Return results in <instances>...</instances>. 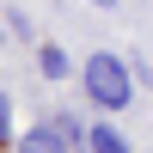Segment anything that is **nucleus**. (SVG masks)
I'll use <instances>...</instances> for the list:
<instances>
[{"mask_svg": "<svg viewBox=\"0 0 153 153\" xmlns=\"http://www.w3.org/2000/svg\"><path fill=\"white\" fill-rule=\"evenodd\" d=\"M80 74H86V92H92V104H104V110H129V104H135V74H129V61H123V55L92 49Z\"/></svg>", "mask_w": 153, "mask_h": 153, "instance_id": "obj_1", "label": "nucleus"}, {"mask_svg": "<svg viewBox=\"0 0 153 153\" xmlns=\"http://www.w3.org/2000/svg\"><path fill=\"white\" fill-rule=\"evenodd\" d=\"M19 153H68V135L49 123V129H31V135H19Z\"/></svg>", "mask_w": 153, "mask_h": 153, "instance_id": "obj_2", "label": "nucleus"}, {"mask_svg": "<svg viewBox=\"0 0 153 153\" xmlns=\"http://www.w3.org/2000/svg\"><path fill=\"white\" fill-rule=\"evenodd\" d=\"M86 153H129V141H123V129H110V123H92V129H86Z\"/></svg>", "mask_w": 153, "mask_h": 153, "instance_id": "obj_3", "label": "nucleus"}, {"mask_svg": "<svg viewBox=\"0 0 153 153\" xmlns=\"http://www.w3.org/2000/svg\"><path fill=\"white\" fill-rule=\"evenodd\" d=\"M37 68H43V80H68V55H61L55 43H43V49H37Z\"/></svg>", "mask_w": 153, "mask_h": 153, "instance_id": "obj_4", "label": "nucleus"}, {"mask_svg": "<svg viewBox=\"0 0 153 153\" xmlns=\"http://www.w3.org/2000/svg\"><path fill=\"white\" fill-rule=\"evenodd\" d=\"M6 37H31V19H25L19 6H6Z\"/></svg>", "mask_w": 153, "mask_h": 153, "instance_id": "obj_5", "label": "nucleus"}, {"mask_svg": "<svg viewBox=\"0 0 153 153\" xmlns=\"http://www.w3.org/2000/svg\"><path fill=\"white\" fill-rule=\"evenodd\" d=\"M0 135H6V141H19V117H12V104H0Z\"/></svg>", "mask_w": 153, "mask_h": 153, "instance_id": "obj_6", "label": "nucleus"}, {"mask_svg": "<svg viewBox=\"0 0 153 153\" xmlns=\"http://www.w3.org/2000/svg\"><path fill=\"white\" fill-rule=\"evenodd\" d=\"M92 6H117V0H92Z\"/></svg>", "mask_w": 153, "mask_h": 153, "instance_id": "obj_7", "label": "nucleus"}]
</instances>
